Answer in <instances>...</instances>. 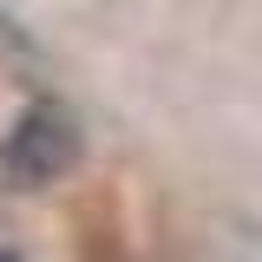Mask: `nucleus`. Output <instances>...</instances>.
<instances>
[{"label": "nucleus", "mask_w": 262, "mask_h": 262, "mask_svg": "<svg viewBox=\"0 0 262 262\" xmlns=\"http://www.w3.org/2000/svg\"><path fill=\"white\" fill-rule=\"evenodd\" d=\"M72 158H79V125L66 105H27L0 151L13 184H53L59 170H72Z\"/></svg>", "instance_id": "1"}, {"label": "nucleus", "mask_w": 262, "mask_h": 262, "mask_svg": "<svg viewBox=\"0 0 262 262\" xmlns=\"http://www.w3.org/2000/svg\"><path fill=\"white\" fill-rule=\"evenodd\" d=\"M0 262H20V256H13V249H0Z\"/></svg>", "instance_id": "2"}]
</instances>
